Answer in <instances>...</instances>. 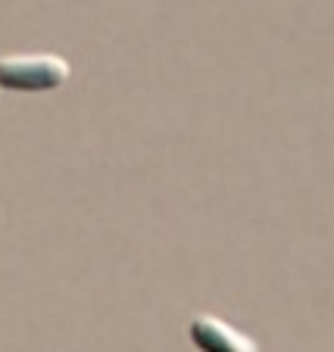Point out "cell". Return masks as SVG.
I'll return each instance as SVG.
<instances>
[{"label":"cell","instance_id":"obj_1","mask_svg":"<svg viewBox=\"0 0 334 352\" xmlns=\"http://www.w3.org/2000/svg\"><path fill=\"white\" fill-rule=\"evenodd\" d=\"M72 78V66L56 54L0 56V87L10 94H50Z\"/></svg>","mask_w":334,"mask_h":352},{"label":"cell","instance_id":"obj_2","mask_svg":"<svg viewBox=\"0 0 334 352\" xmlns=\"http://www.w3.org/2000/svg\"><path fill=\"white\" fill-rule=\"evenodd\" d=\"M187 340L200 352H260L253 337L216 315H194L187 321Z\"/></svg>","mask_w":334,"mask_h":352}]
</instances>
